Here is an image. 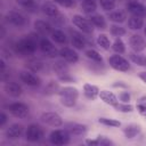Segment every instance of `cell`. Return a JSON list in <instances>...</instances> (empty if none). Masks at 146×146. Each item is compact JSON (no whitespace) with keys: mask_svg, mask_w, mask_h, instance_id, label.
I'll use <instances>...</instances> for the list:
<instances>
[{"mask_svg":"<svg viewBox=\"0 0 146 146\" xmlns=\"http://www.w3.org/2000/svg\"><path fill=\"white\" fill-rule=\"evenodd\" d=\"M57 95L59 96V100L62 105H64L65 107H74L79 98V90L75 87L66 86V87H62Z\"/></svg>","mask_w":146,"mask_h":146,"instance_id":"cell-2","label":"cell"},{"mask_svg":"<svg viewBox=\"0 0 146 146\" xmlns=\"http://www.w3.org/2000/svg\"><path fill=\"white\" fill-rule=\"evenodd\" d=\"M87 145L90 146H110V145H114V143L108 139L106 136H97V138L95 139H86L84 141Z\"/></svg>","mask_w":146,"mask_h":146,"instance_id":"cell-25","label":"cell"},{"mask_svg":"<svg viewBox=\"0 0 146 146\" xmlns=\"http://www.w3.org/2000/svg\"><path fill=\"white\" fill-rule=\"evenodd\" d=\"M6 19L10 25L16 27H24L29 23V19L26 18V16L18 10H9L6 14Z\"/></svg>","mask_w":146,"mask_h":146,"instance_id":"cell-8","label":"cell"},{"mask_svg":"<svg viewBox=\"0 0 146 146\" xmlns=\"http://www.w3.org/2000/svg\"><path fill=\"white\" fill-rule=\"evenodd\" d=\"M71 135L66 129H55L49 133V141L55 146H64L67 145L71 140Z\"/></svg>","mask_w":146,"mask_h":146,"instance_id":"cell-3","label":"cell"},{"mask_svg":"<svg viewBox=\"0 0 146 146\" xmlns=\"http://www.w3.org/2000/svg\"><path fill=\"white\" fill-rule=\"evenodd\" d=\"M43 137V129L36 124V123H31L27 125L25 130V139L30 143H36Z\"/></svg>","mask_w":146,"mask_h":146,"instance_id":"cell-11","label":"cell"},{"mask_svg":"<svg viewBox=\"0 0 146 146\" xmlns=\"http://www.w3.org/2000/svg\"><path fill=\"white\" fill-rule=\"evenodd\" d=\"M108 64L110 66L119 72H128L130 70V63L127 58H124L120 54H114L108 57Z\"/></svg>","mask_w":146,"mask_h":146,"instance_id":"cell-5","label":"cell"},{"mask_svg":"<svg viewBox=\"0 0 146 146\" xmlns=\"http://www.w3.org/2000/svg\"><path fill=\"white\" fill-rule=\"evenodd\" d=\"M96 43L104 50H108L111 47H112V43H111V40L110 38L107 36V34L105 33H100L97 35L96 38Z\"/></svg>","mask_w":146,"mask_h":146,"instance_id":"cell-32","label":"cell"},{"mask_svg":"<svg viewBox=\"0 0 146 146\" xmlns=\"http://www.w3.org/2000/svg\"><path fill=\"white\" fill-rule=\"evenodd\" d=\"M19 80L31 88H35L41 84V79L36 74H34V72L29 70H23L19 72Z\"/></svg>","mask_w":146,"mask_h":146,"instance_id":"cell-12","label":"cell"},{"mask_svg":"<svg viewBox=\"0 0 146 146\" xmlns=\"http://www.w3.org/2000/svg\"><path fill=\"white\" fill-rule=\"evenodd\" d=\"M108 19L115 24H121L125 22L127 15L123 10H112L108 13Z\"/></svg>","mask_w":146,"mask_h":146,"instance_id":"cell-29","label":"cell"},{"mask_svg":"<svg viewBox=\"0 0 146 146\" xmlns=\"http://www.w3.org/2000/svg\"><path fill=\"white\" fill-rule=\"evenodd\" d=\"M113 87H114V88H124V89L128 88V86H127L123 81H116L115 83H113Z\"/></svg>","mask_w":146,"mask_h":146,"instance_id":"cell-47","label":"cell"},{"mask_svg":"<svg viewBox=\"0 0 146 146\" xmlns=\"http://www.w3.org/2000/svg\"><path fill=\"white\" fill-rule=\"evenodd\" d=\"M81 9L83 13L91 15L95 14L97 10V2L96 0H82L81 1Z\"/></svg>","mask_w":146,"mask_h":146,"instance_id":"cell-30","label":"cell"},{"mask_svg":"<svg viewBox=\"0 0 146 146\" xmlns=\"http://www.w3.org/2000/svg\"><path fill=\"white\" fill-rule=\"evenodd\" d=\"M39 49L41 50V52L44 56H47L49 58L57 57L58 56V51H59V49L56 48V46L52 43V41L47 39L46 36L40 39V41H39Z\"/></svg>","mask_w":146,"mask_h":146,"instance_id":"cell-9","label":"cell"},{"mask_svg":"<svg viewBox=\"0 0 146 146\" xmlns=\"http://www.w3.org/2000/svg\"><path fill=\"white\" fill-rule=\"evenodd\" d=\"M138 103H140V104H144V105H146V95H144V96H141L139 99H138Z\"/></svg>","mask_w":146,"mask_h":146,"instance_id":"cell-49","label":"cell"},{"mask_svg":"<svg viewBox=\"0 0 146 146\" xmlns=\"http://www.w3.org/2000/svg\"><path fill=\"white\" fill-rule=\"evenodd\" d=\"M39 41L40 40H38L36 35L34 34L25 35L14 43V51L19 56H31L36 51Z\"/></svg>","mask_w":146,"mask_h":146,"instance_id":"cell-1","label":"cell"},{"mask_svg":"<svg viewBox=\"0 0 146 146\" xmlns=\"http://www.w3.org/2000/svg\"><path fill=\"white\" fill-rule=\"evenodd\" d=\"M144 33H145V35H146V24L144 25Z\"/></svg>","mask_w":146,"mask_h":146,"instance_id":"cell-51","label":"cell"},{"mask_svg":"<svg viewBox=\"0 0 146 146\" xmlns=\"http://www.w3.org/2000/svg\"><path fill=\"white\" fill-rule=\"evenodd\" d=\"M33 27H34L35 32H38L40 35H43V36L50 35V33L54 30L52 24H50L49 22L43 21V19H36V21H34Z\"/></svg>","mask_w":146,"mask_h":146,"instance_id":"cell-18","label":"cell"},{"mask_svg":"<svg viewBox=\"0 0 146 146\" xmlns=\"http://www.w3.org/2000/svg\"><path fill=\"white\" fill-rule=\"evenodd\" d=\"M68 133L71 136H75V137H81V136H84L88 131V127L86 124H82V123H68L65 128Z\"/></svg>","mask_w":146,"mask_h":146,"instance_id":"cell-19","label":"cell"},{"mask_svg":"<svg viewBox=\"0 0 146 146\" xmlns=\"http://www.w3.org/2000/svg\"><path fill=\"white\" fill-rule=\"evenodd\" d=\"M7 110L8 112L17 117V119H24L30 114V107L27 104L23 103V102H14L7 105Z\"/></svg>","mask_w":146,"mask_h":146,"instance_id":"cell-4","label":"cell"},{"mask_svg":"<svg viewBox=\"0 0 146 146\" xmlns=\"http://www.w3.org/2000/svg\"><path fill=\"white\" fill-rule=\"evenodd\" d=\"M57 78H58V80L62 81V82H74V78L70 74V72L64 73V74H62V75H58Z\"/></svg>","mask_w":146,"mask_h":146,"instance_id":"cell-44","label":"cell"},{"mask_svg":"<svg viewBox=\"0 0 146 146\" xmlns=\"http://www.w3.org/2000/svg\"><path fill=\"white\" fill-rule=\"evenodd\" d=\"M40 121L49 127H52V128H60L64 122H63V119L62 116L56 113V112H51V111H48V112H43L41 113L40 115Z\"/></svg>","mask_w":146,"mask_h":146,"instance_id":"cell-7","label":"cell"},{"mask_svg":"<svg viewBox=\"0 0 146 146\" xmlns=\"http://www.w3.org/2000/svg\"><path fill=\"white\" fill-rule=\"evenodd\" d=\"M105 104L110 105V106H115L117 103H119V98L117 96L112 92V91H108V90H100L99 91V96H98Z\"/></svg>","mask_w":146,"mask_h":146,"instance_id":"cell-21","label":"cell"},{"mask_svg":"<svg viewBox=\"0 0 146 146\" xmlns=\"http://www.w3.org/2000/svg\"><path fill=\"white\" fill-rule=\"evenodd\" d=\"M144 18L143 17H139V16H132L130 15V17L128 18V27L130 30H133V31H138L140 30L141 27H144Z\"/></svg>","mask_w":146,"mask_h":146,"instance_id":"cell-28","label":"cell"},{"mask_svg":"<svg viewBox=\"0 0 146 146\" xmlns=\"http://www.w3.org/2000/svg\"><path fill=\"white\" fill-rule=\"evenodd\" d=\"M140 131H141V127L136 123L128 124L123 128V135L127 139H132V138L137 137L140 133Z\"/></svg>","mask_w":146,"mask_h":146,"instance_id":"cell-24","label":"cell"},{"mask_svg":"<svg viewBox=\"0 0 146 146\" xmlns=\"http://www.w3.org/2000/svg\"><path fill=\"white\" fill-rule=\"evenodd\" d=\"M137 110H138V112H139L141 115H144V114L146 113V105L140 104V103H137Z\"/></svg>","mask_w":146,"mask_h":146,"instance_id":"cell-46","label":"cell"},{"mask_svg":"<svg viewBox=\"0 0 146 146\" xmlns=\"http://www.w3.org/2000/svg\"><path fill=\"white\" fill-rule=\"evenodd\" d=\"M70 34H71V44L73 46V48L76 49V50L84 49V47L87 46V40L82 35V32L70 30Z\"/></svg>","mask_w":146,"mask_h":146,"instance_id":"cell-15","label":"cell"},{"mask_svg":"<svg viewBox=\"0 0 146 146\" xmlns=\"http://www.w3.org/2000/svg\"><path fill=\"white\" fill-rule=\"evenodd\" d=\"M129 58L133 64H136L138 66H141V67L146 66V56L140 52L131 51V52H129Z\"/></svg>","mask_w":146,"mask_h":146,"instance_id":"cell-31","label":"cell"},{"mask_svg":"<svg viewBox=\"0 0 146 146\" xmlns=\"http://www.w3.org/2000/svg\"><path fill=\"white\" fill-rule=\"evenodd\" d=\"M99 88L96 84L92 83H84L83 84V95L86 98L90 99V100H95L98 96H99Z\"/></svg>","mask_w":146,"mask_h":146,"instance_id":"cell-22","label":"cell"},{"mask_svg":"<svg viewBox=\"0 0 146 146\" xmlns=\"http://www.w3.org/2000/svg\"><path fill=\"white\" fill-rule=\"evenodd\" d=\"M52 1L55 3H57L58 6L64 7V8H72L75 5V1L74 0H52Z\"/></svg>","mask_w":146,"mask_h":146,"instance_id":"cell-42","label":"cell"},{"mask_svg":"<svg viewBox=\"0 0 146 146\" xmlns=\"http://www.w3.org/2000/svg\"><path fill=\"white\" fill-rule=\"evenodd\" d=\"M84 55H86V57H87L89 60H91V62H94V63L103 64V57H102V55H100L96 49L89 48V49H87V50L84 51Z\"/></svg>","mask_w":146,"mask_h":146,"instance_id":"cell-35","label":"cell"},{"mask_svg":"<svg viewBox=\"0 0 146 146\" xmlns=\"http://www.w3.org/2000/svg\"><path fill=\"white\" fill-rule=\"evenodd\" d=\"M59 89H60L59 83H58L57 81H55V80H51V81H49V82L46 84V87H44L43 91H44V94H46V95L51 96V95L58 94Z\"/></svg>","mask_w":146,"mask_h":146,"instance_id":"cell-36","label":"cell"},{"mask_svg":"<svg viewBox=\"0 0 146 146\" xmlns=\"http://www.w3.org/2000/svg\"><path fill=\"white\" fill-rule=\"evenodd\" d=\"M127 11L132 16L146 17V5L139 0H128L125 5Z\"/></svg>","mask_w":146,"mask_h":146,"instance_id":"cell-10","label":"cell"},{"mask_svg":"<svg viewBox=\"0 0 146 146\" xmlns=\"http://www.w3.org/2000/svg\"><path fill=\"white\" fill-rule=\"evenodd\" d=\"M110 32H111V34L114 35L115 38H121V36H123L124 34H127L125 27H123V26H121V25H119V24H113V25H111Z\"/></svg>","mask_w":146,"mask_h":146,"instance_id":"cell-39","label":"cell"},{"mask_svg":"<svg viewBox=\"0 0 146 146\" xmlns=\"http://www.w3.org/2000/svg\"><path fill=\"white\" fill-rule=\"evenodd\" d=\"M112 50L115 52V54H124L125 52V44H124V42L122 41V39L121 38H116L115 40H114V42L112 43Z\"/></svg>","mask_w":146,"mask_h":146,"instance_id":"cell-38","label":"cell"},{"mask_svg":"<svg viewBox=\"0 0 146 146\" xmlns=\"http://www.w3.org/2000/svg\"><path fill=\"white\" fill-rule=\"evenodd\" d=\"M99 6L102 7L103 10L105 11H112L116 7V1L115 0H99Z\"/></svg>","mask_w":146,"mask_h":146,"instance_id":"cell-41","label":"cell"},{"mask_svg":"<svg viewBox=\"0 0 146 146\" xmlns=\"http://www.w3.org/2000/svg\"><path fill=\"white\" fill-rule=\"evenodd\" d=\"M88 18H89V21L91 22V24H92L95 27H97V29L104 30V29H106V26H107V23H106L105 17H104L103 15H100V14H91V15H89Z\"/></svg>","mask_w":146,"mask_h":146,"instance_id":"cell-26","label":"cell"},{"mask_svg":"<svg viewBox=\"0 0 146 146\" xmlns=\"http://www.w3.org/2000/svg\"><path fill=\"white\" fill-rule=\"evenodd\" d=\"M16 3L27 11H35L38 9V3L35 0H15Z\"/></svg>","mask_w":146,"mask_h":146,"instance_id":"cell-34","label":"cell"},{"mask_svg":"<svg viewBox=\"0 0 146 146\" xmlns=\"http://www.w3.org/2000/svg\"><path fill=\"white\" fill-rule=\"evenodd\" d=\"M98 122L105 127H110V128H119L121 127V122L116 119H111V117H105L102 116L98 119Z\"/></svg>","mask_w":146,"mask_h":146,"instance_id":"cell-37","label":"cell"},{"mask_svg":"<svg viewBox=\"0 0 146 146\" xmlns=\"http://www.w3.org/2000/svg\"><path fill=\"white\" fill-rule=\"evenodd\" d=\"M41 11L49 18H54L56 16H58L60 13H59V9L57 7V3H55L54 1H47L44 3H42L41 6Z\"/></svg>","mask_w":146,"mask_h":146,"instance_id":"cell-20","label":"cell"},{"mask_svg":"<svg viewBox=\"0 0 146 146\" xmlns=\"http://www.w3.org/2000/svg\"><path fill=\"white\" fill-rule=\"evenodd\" d=\"M1 38H5V27L1 26Z\"/></svg>","mask_w":146,"mask_h":146,"instance_id":"cell-50","label":"cell"},{"mask_svg":"<svg viewBox=\"0 0 146 146\" xmlns=\"http://www.w3.org/2000/svg\"><path fill=\"white\" fill-rule=\"evenodd\" d=\"M144 116H145V117H146V113H145V114H144Z\"/></svg>","mask_w":146,"mask_h":146,"instance_id":"cell-52","label":"cell"},{"mask_svg":"<svg viewBox=\"0 0 146 146\" xmlns=\"http://www.w3.org/2000/svg\"><path fill=\"white\" fill-rule=\"evenodd\" d=\"M7 122H8V116H7V114H6L5 112H1V114H0V127L2 128Z\"/></svg>","mask_w":146,"mask_h":146,"instance_id":"cell-45","label":"cell"},{"mask_svg":"<svg viewBox=\"0 0 146 146\" xmlns=\"http://www.w3.org/2000/svg\"><path fill=\"white\" fill-rule=\"evenodd\" d=\"M26 68L29 71H32L34 73L41 72L46 68V64L43 63V60H41L40 58H30L29 60H26Z\"/></svg>","mask_w":146,"mask_h":146,"instance_id":"cell-23","label":"cell"},{"mask_svg":"<svg viewBox=\"0 0 146 146\" xmlns=\"http://www.w3.org/2000/svg\"><path fill=\"white\" fill-rule=\"evenodd\" d=\"M50 39L51 41L58 44H65L67 42V35L62 30H58V29L52 30V32L50 33Z\"/></svg>","mask_w":146,"mask_h":146,"instance_id":"cell-27","label":"cell"},{"mask_svg":"<svg viewBox=\"0 0 146 146\" xmlns=\"http://www.w3.org/2000/svg\"><path fill=\"white\" fill-rule=\"evenodd\" d=\"M129 44L132 51L136 52H141L146 49V40L140 35V34H132L129 38Z\"/></svg>","mask_w":146,"mask_h":146,"instance_id":"cell-17","label":"cell"},{"mask_svg":"<svg viewBox=\"0 0 146 146\" xmlns=\"http://www.w3.org/2000/svg\"><path fill=\"white\" fill-rule=\"evenodd\" d=\"M3 91L7 96L11 98H18L23 94V88L19 83L15 81H6L3 86Z\"/></svg>","mask_w":146,"mask_h":146,"instance_id":"cell-14","label":"cell"},{"mask_svg":"<svg viewBox=\"0 0 146 146\" xmlns=\"http://www.w3.org/2000/svg\"><path fill=\"white\" fill-rule=\"evenodd\" d=\"M81 1H82V0H81Z\"/></svg>","mask_w":146,"mask_h":146,"instance_id":"cell-53","label":"cell"},{"mask_svg":"<svg viewBox=\"0 0 146 146\" xmlns=\"http://www.w3.org/2000/svg\"><path fill=\"white\" fill-rule=\"evenodd\" d=\"M119 99H120V102H122V103H129L130 100H131V95H130V92L129 91H121L120 94H119V97H117Z\"/></svg>","mask_w":146,"mask_h":146,"instance_id":"cell-43","label":"cell"},{"mask_svg":"<svg viewBox=\"0 0 146 146\" xmlns=\"http://www.w3.org/2000/svg\"><path fill=\"white\" fill-rule=\"evenodd\" d=\"M138 78L146 84V71H143V72H139L138 73Z\"/></svg>","mask_w":146,"mask_h":146,"instance_id":"cell-48","label":"cell"},{"mask_svg":"<svg viewBox=\"0 0 146 146\" xmlns=\"http://www.w3.org/2000/svg\"><path fill=\"white\" fill-rule=\"evenodd\" d=\"M72 23L75 27H78L79 31H81L84 34H91L94 32V25L89 21V18L83 17L82 15H73L72 17Z\"/></svg>","mask_w":146,"mask_h":146,"instance_id":"cell-6","label":"cell"},{"mask_svg":"<svg viewBox=\"0 0 146 146\" xmlns=\"http://www.w3.org/2000/svg\"><path fill=\"white\" fill-rule=\"evenodd\" d=\"M23 131H24L23 124H21V123H13V124H10L6 129L5 136L9 140H17L23 135Z\"/></svg>","mask_w":146,"mask_h":146,"instance_id":"cell-16","label":"cell"},{"mask_svg":"<svg viewBox=\"0 0 146 146\" xmlns=\"http://www.w3.org/2000/svg\"><path fill=\"white\" fill-rule=\"evenodd\" d=\"M115 111L117 112H121V113H131L133 112V106L129 103H122V102H119L115 106H113Z\"/></svg>","mask_w":146,"mask_h":146,"instance_id":"cell-40","label":"cell"},{"mask_svg":"<svg viewBox=\"0 0 146 146\" xmlns=\"http://www.w3.org/2000/svg\"><path fill=\"white\" fill-rule=\"evenodd\" d=\"M52 70H54V72L56 73L57 76H58V75H62V74H64V73L70 72L66 62L63 60V59H62V60H56V62L52 64Z\"/></svg>","mask_w":146,"mask_h":146,"instance_id":"cell-33","label":"cell"},{"mask_svg":"<svg viewBox=\"0 0 146 146\" xmlns=\"http://www.w3.org/2000/svg\"><path fill=\"white\" fill-rule=\"evenodd\" d=\"M58 56L68 64H75L79 62V54L76 49L71 47H62L58 51Z\"/></svg>","mask_w":146,"mask_h":146,"instance_id":"cell-13","label":"cell"}]
</instances>
